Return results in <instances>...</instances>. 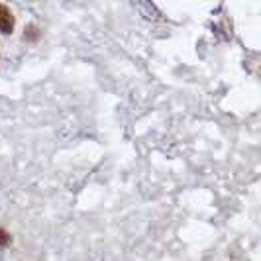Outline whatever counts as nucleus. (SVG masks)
<instances>
[{"label":"nucleus","instance_id":"nucleus-1","mask_svg":"<svg viewBox=\"0 0 261 261\" xmlns=\"http://www.w3.org/2000/svg\"><path fill=\"white\" fill-rule=\"evenodd\" d=\"M14 30V14L10 8H6L4 4H0V36L2 34H10Z\"/></svg>","mask_w":261,"mask_h":261},{"label":"nucleus","instance_id":"nucleus-2","mask_svg":"<svg viewBox=\"0 0 261 261\" xmlns=\"http://www.w3.org/2000/svg\"><path fill=\"white\" fill-rule=\"evenodd\" d=\"M8 242H10V236H8L4 230H2V228H0V248H2V246H6Z\"/></svg>","mask_w":261,"mask_h":261}]
</instances>
